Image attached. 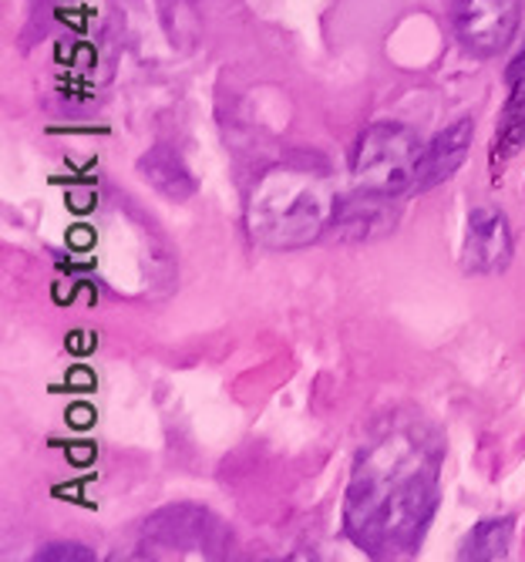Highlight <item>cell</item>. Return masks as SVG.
Segmentation results:
<instances>
[{
	"instance_id": "obj_1",
	"label": "cell",
	"mask_w": 525,
	"mask_h": 562,
	"mask_svg": "<svg viewBox=\"0 0 525 562\" xmlns=\"http://www.w3.org/2000/svg\"><path fill=\"white\" fill-rule=\"evenodd\" d=\"M442 445L425 431H391L367 448L350 475L344 532L378 559L411 555L438 508Z\"/></svg>"
},
{
	"instance_id": "obj_2",
	"label": "cell",
	"mask_w": 525,
	"mask_h": 562,
	"mask_svg": "<svg viewBox=\"0 0 525 562\" xmlns=\"http://www.w3.org/2000/svg\"><path fill=\"white\" fill-rule=\"evenodd\" d=\"M337 195L321 172L277 166L256 182L246 223L259 246L270 249H303L327 233Z\"/></svg>"
},
{
	"instance_id": "obj_3",
	"label": "cell",
	"mask_w": 525,
	"mask_h": 562,
	"mask_svg": "<svg viewBox=\"0 0 525 562\" xmlns=\"http://www.w3.org/2000/svg\"><path fill=\"white\" fill-rule=\"evenodd\" d=\"M417 159H422V142L407 125L375 122L354 151V186L398 199L414 189Z\"/></svg>"
},
{
	"instance_id": "obj_4",
	"label": "cell",
	"mask_w": 525,
	"mask_h": 562,
	"mask_svg": "<svg viewBox=\"0 0 525 562\" xmlns=\"http://www.w3.org/2000/svg\"><path fill=\"white\" fill-rule=\"evenodd\" d=\"M451 31L458 44L476 58H495L518 31V0H451Z\"/></svg>"
},
{
	"instance_id": "obj_5",
	"label": "cell",
	"mask_w": 525,
	"mask_h": 562,
	"mask_svg": "<svg viewBox=\"0 0 525 562\" xmlns=\"http://www.w3.org/2000/svg\"><path fill=\"white\" fill-rule=\"evenodd\" d=\"M145 546L152 549H172V552H189L196 549L199 555L220 549L223 539V526L205 513V508H192V505H172L163 508L159 516H152L145 522L142 532Z\"/></svg>"
},
{
	"instance_id": "obj_6",
	"label": "cell",
	"mask_w": 525,
	"mask_h": 562,
	"mask_svg": "<svg viewBox=\"0 0 525 562\" xmlns=\"http://www.w3.org/2000/svg\"><path fill=\"white\" fill-rule=\"evenodd\" d=\"M509 260H512V229L505 213L492 206L471 210L465 246H461V267L476 277H495L509 267Z\"/></svg>"
},
{
	"instance_id": "obj_7",
	"label": "cell",
	"mask_w": 525,
	"mask_h": 562,
	"mask_svg": "<svg viewBox=\"0 0 525 562\" xmlns=\"http://www.w3.org/2000/svg\"><path fill=\"white\" fill-rule=\"evenodd\" d=\"M394 223H398L394 195L354 189L350 195H337V206H334L327 229L344 243H367V239L388 236Z\"/></svg>"
},
{
	"instance_id": "obj_8",
	"label": "cell",
	"mask_w": 525,
	"mask_h": 562,
	"mask_svg": "<svg viewBox=\"0 0 525 562\" xmlns=\"http://www.w3.org/2000/svg\"><path fill=\"white\" fill-rule=\"evenodd\" d=\"M471 138H476V122H471L468 115H461L458 122L442 128L422 148V159H417V172H414V192H428V189L448 182L461 169V162L468 159Z\"/></svg>"
},
{
	"instance_id": "obj_9",
	"label": "cell",
	"mask_w": 525,
	"mask_h": 562,
	"mask_svg": "<svg viewBox=\"0 0 525 562\" xmlns=\"http://www.w3.org/2000/svg\"><path fill=\"white\" fill-rule=\"evenodd\" d=\"M138 172L142 179L159 189L166 199H189L196 192V179L189 176L186 162L179 159V151L172 145H155L152 151H145V156L138 159Z\"/></svg>"
},
{
	"instance_id": "obj_10",
	"label": "cell",
	"mask_w": 525,
	"mask_h": 562,
	"mask_svg": "<svg viewBox=\"0 0 525 562\" xmlns=\"http://www.w3.org/2000/svg\"><path fill=\"white\" fill-rule=\"evenodd\" d=\"M512 519H485L471 529L458 549V559L465 562H499L509 555L512 546Z\"/></svg>"
},
{
	"instance_id": "obj_11",
	"label": "cell",
	"mask_w": 525,
	"mask_h": 562,
	"mask_svg": "<svg viewBox=\"0 0 525 562\" xmlns=\"http://www.w3.org/2000/svg\"><path fill=\"white\" fill-rule=\"evenodd\" d=\"M525 148V81L512 88L509 105L502 109L495 138H492V162H509Z\"/></svg>"
},
{
	"instance_id": "obj_12",
	"label": "cell",
	"mask_w": 525,
	"mask_h": 562,
	"mask_svg": "<svg viewBox=\"0 0 525 562\" xmlns=\"http://www.w3.org/2000/svg\"><path fill=\"white\" fill-rule=\"evenodd\" d=\"M34 559L37 562H91L94 552L81 542H55V546H44Z\"/></svg>"
},
{
	"instance_id": "obj_13",
	"label": "cell",
	"mask_w": 525,
	"mask_h": 562,
	"mask_svg": "<svg viewBox=\"0 0 525 562\" xmlns=\"http://www.w3.org/2000/svg\"><path fill=\"white\" fill-rule=\"evenodd\" d=\"M505 81L515 88L518 81H525V41H522V47H518V55L509 61V68H505Z\"/></svg>"
}]
</instances>
